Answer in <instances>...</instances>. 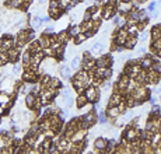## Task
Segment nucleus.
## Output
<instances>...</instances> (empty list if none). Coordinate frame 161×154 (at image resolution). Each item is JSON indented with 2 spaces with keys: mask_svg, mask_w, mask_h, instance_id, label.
<instances>
[{
  "mask_svg": "<svg viewBox=\"0 0 161 154\" xmlns=\"http://www.w3.org/2000/svg\"><path fill=\"white\" fill-rule=\"evenodd\" d=\"M85 101H87V97H80V100H77V102H79L77 105H79V106H83Z\"/></svg>",
  "mask_w": 161,
  "mask_h": 154,
  "instance_id": "nucleus-4",
  "label": "nucleus"
},
{
  "mask_svg": "<svg viewBox=\"0 0 161 154\" xmlns=\"http://www.w3.org/2000/svg\"><path fill=\"white\" fill-rule=\"evenodd\" d=\"M41 21H42V20H39V18H35V20H32V25H34V27H38Z\"/></svg>",
  "mask_w": 161,
  "mask_h": 154,
  "instance_id": "nucleus-6",
  "label": "nucleus"
},
{
  "mask_svg": "<svg viewBox=\"0 0 161 154\" xmlns=\"http://www.w3.org/2000/svg\"><path fill=\"white\" fill-rule=\"evenodd\" d=\"M62 76H63V77H69V76H70V69H69L67 66H63L62 67Z\"/></svg>",
  "mask_w": 161,
  "mask_h": 154,
  "instance_id": "nucleus-3",
  "label": "nucleus"
},
{
  "mask_svg": "<svg viewBox=\"0 0 161 154\" xmlns=\"http://www.w3.org/2000/svg\"><path fill=\"white\" fill-rule=\"evenodd\" d=\"M87 100H90V101H95L97 100V91L94 88H91V90H88L87 91Z\"/></svg>",
  "mask_w": 161,
  "mask_h": 154,
  "instance_id": "nucleus-1",
  "label": "nucleus"
},
{
  "mask_svg": "<svg viewBox=\"0 0 161 154\" xmlns=\"http://www.w3.org/2000/svg\"><path fill=\"white\" fill-rule=\"evenodd\" d=\"M95 146H97V148H105V146H107V142L105 140H97L95 142Z\"/></svg>",
  "mask_w": 161,
  "mask_h": 154,
  "instance_id": "nucleus-2",
  "label": "nucleus"
},
{
  "mask_svg": "<svg viewBox=\"0 0 161 154\" xmlns=\"http://www.w3.org/2000/svg\"><path fill=\"white\" fill-rule=\"evenodd\" d=\"M101 48H102V45L99 44V42H97V44L94 45V50H99V49H101Z\"/></svg>",
  "mask_w": 161,
  "mask_h": 154,
  "instance_id": "nucleus-7",
  "label": "nucleus"
},
{
  "mask_svg": "<svg viewBox=\"0 0 161 154\" xmlns=\"http://www.w3.org/2000/svg\"><path fill=\"white\" fill-rule=\"evenodd\" d=\"M79 63H80V59L79 58H74L73 62H71V67H74V69H76V67L79 66Z\"/></svg>",
  "mask_w": 161,
  "mask_h": 154,
  "instance_id": "nucleus-5",
  "label": "nucleus"
}]
</instances>
